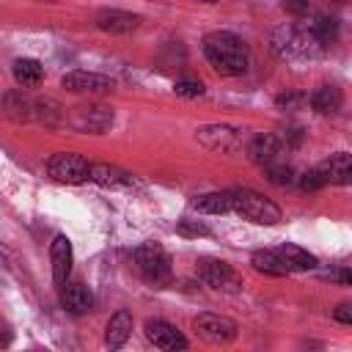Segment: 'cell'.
Returning a JSON list of instances; mask_svg holds the SVG:
<instances>
[{
  "label": "cell",
  "instance_id": "cell-1",
  "mask_svg": "<svg viewBox=\"0 0 352 352\" xmlns=\"http://www.w3.org/2000/svg\"><path fill=\"white\" fill-rule=\"evenodd\" d=\"M204 55L206 60L212 63V69L223 77H239L248 72V60H250V52H248V44L236 36V33H228V30H214L204 38Z\"/></svg>",
  "mask_w": 352,
  "mask_h": 352
},
{
  "label": "cell",
  "instance_id": "cell-2",
  "mask_svg": "<svg viewBox=\"0 0 352 352\" xmlns=\"http://www.w3.org/2000/svg\"><path fill=\"white\" fill-rule=\"evenodd\" d=\"M272 52L280 60H311L324 52V47L311 36L308 28H294V25H280L272 30Z\"/></svg>",
  "mask_w": 352,
  "mask_h": 352
},
{
  "label": "cell",
  "instance_id": "cell-3",
  "mask_svg": "<svg viewBox=\"0 0 352 352\" xmlns=\"http://www.w3.org/2000/svg\"><path fill=\"white\" fill-rule=\"evenodd\" d=\"M228 192H231V212L242 214L245 220L261 223V226H275V223H280V209H278L270 198L258 195L256 190L242 187V190H228Z\"/></svg>",
  "mask_w": 352,
  "mask_h": 352
},
{
  "label": "cell",
  "instance_id": "cell-4",
  "mask_svg": "<svg viewBox=\"0 0 352 352\" xmlns=\"http://www.w3.org/2000/svg\"><path fill=\"white\" fill-rule=\"evenodd\" d=\"M135 264H138L140 275H143L148 283H154V286H165V283L170 280V275H173V270H170V256H168V250H165L162 245H157V242H143V245L135 250Z\"/></svg>",
  "mask_w": 352,
  "mask_h": 352
},
{
  "label": "cell",
  "instance_id": "cell-5",
  "mask_svg": "<svg viewBox=\"0 0 352 352\" xmlns=\"http://www.w3.org/2000/svg\"><path fill=\"white\" fill-rule=\"evenodd\" d=\"M47 170L55 182H63V184H82L88 182V173H91V162L80 154H72V151H60L55 157H50L47 162Z\"/></svg>",
  "mask_w": 352,
  "mask_h": 352
},
{
  "label": "cell",
  "instance_id": "cell-6",
  "mask_svg": "<svg viewBox=\"0 0 352 352\" xmlns=\"http://www.w3.org/2000/svg\"><path fill=\"white\" fill-rule=\"evenodd\" d=\"M198 278L206 286H212L217 292H228V294L239 292V286H242V278L236 275V270L220 258H201L198 261Z\"/></svg>",
  "mask_w": 352,
  "mask_h": 352
},
{
  "label": "cell",
  "instance_id": "cell-7",
  "mask_svg": "<svg viewBox=\"0 0 352 352\" xmlns=\"http://www.w3.org/2000/svg\"><path fill=\"white\" fill-rule=\"evenodd\" d=\"M195 333L198 338H204L206 344H231L236 338V322L220 314H198L195 316Z\"/></svg>",
  "mask_w": 352,
  "mask_h": 352
},
{
  "label": "cell",
  "instance_id": "cell-8",
  "mask_svg": "<svg viewBox=\"0 0 352 352\" xmlns=\"http://www.w3.org/2000/svg\"><path fill=\"white\" fill-rule=\"evenodd\" d=\"M146 338L165 352H176V349H187V338L165 319H148L146 322Z\"/></svg>",
  "mask_w": 352,
  "mask_h": 352
},
{
  "label": "cell",
  "instance_id": "cell-9",
  "mask_svg": "<svg viewBox=\"0 0 352 352\" xmlns=\"http://www.w3.org/2000/svg\"><path fill=\"white\" fill-rule=\"evenodd\" d=\"M60 85L72 94H102V91L113 88V80L104 74H96V72H69V74H63Z\"/></svg>",
  "mask_w": 352,
  "mask_h": 352
},
{
  "label": "cell",
  "instance_id": "cell-10",
  "mask_svg": "<svg viewBox=\"0 0 352 352\" xmlns=\"http://www.w3.org/2000/svg\"><path fill=\"white\" fill-rule=\"evenodd\" d=\"M72 242L66 234H58L50 245V261H52V280L55 286H66L69 275H72Z\"/></svg>",
  "mask_w": 352,
  "mask_h": 352
},
{
  "label": "cell",
  "instance_id": "cell-11",
  "mask_svg": "<svg viewBox=\"0 0 352 352\" xmlns=\"http://www.w3.org/2000/svg\"><path fill=\"white\" fill-rule=\"evenodd\" d=\"M113 124V113L107 107H99V104H91V107H74L72 113V126L80 129V132H104L107 126Z\"/></svg>",
  "mask_w": 352,
  "mask_h": 352
},
{
  "label": "cell",
  "instance_id": "cell-12",
  "mask_svg": "<svg viewBox=\"0 0 352 352\" xmlns=\"http://www.w3.org/2000/svg\"><path fill=\"white\" fill-rule=\"evenodd\" d=\"M198 140H201L206 148L220 151V154L239 148V135H236V129H231V126H217V124L201 126V129H198Z\"/></svg>",
  "mask_w": 352,
  "mask_h": 352
},
{
  "label": "cell",
  "instance_id": "cell-13",
  "mask_svg": "<svg viewBox=\"0 0 352 352\" xmlns=\"http://www.w3.org/2000/svg\"><path fill=\"white\" fill-rule=\"evenodd\" d=\"M283 151V146H280V140H278V135H272V132H264V135H256L253 140H250V146H248V154H250V160L256 162V165H272V162H278V154Z\"/></svg>",
  "mask_w": 352,
  "mask_h": 352
},
{
  "label": "cell",
  "instance_id": "cell-14",
  "mask_svg": "<svg viewBox=\"0 0 352 352\" xmlns=\"http://www.w3.org/2000/svg\"><path fill=\"white\" fill-rule=\"evenodd\" d=\"M319 173L324 176V182L330 184H349L352 182V157L346 151H336L330 154L322 165H316Z\"/></svg>",
  "mask_w": 352,
  "mask_h": 352
},
{
  "label": "cell",
  "instance_id": "cell-15",
  "mask_svg": "<svg viewBox=\"0 0 352 352\" xmlns=\"http://www.w3.org/2000/svg\"><path fill=\"white\" fill-rule=\"evenodd\" d=\"M140 25V16L138 14H129V11H118V8H104L96 14V28L99 30H107V33H129Z\"/></svg>",
  "mask_w": 352,
  "mask_h": 352
},
{
  "label": "cell",
  "instance_id": "cell-16",
  "mask_svg": "<svg viewBox=\"0 0 352 352\" xmlns=\"http://www.w3.org/2000/svg\"><path fill=\"white\" fill-rule=\"evenodd\" d=\"M129 333H132V314H129V311H116V314L110 316L107 327H104V344H107L110 349H118V346L126 344Z\"/></svg>",
  "mask_w": 352,
  "mask_h": 352
},
{
  "label": "cell",
  "instance_id": "cell-17",
  "mask_svg": "<svg viewBox=\"0 0 352 352\" xmlns=\"http://www.w3.org/2000/svg\"><path fill=\"white\" fill-rule=\"evenodd\" d=\"M344 104V96L336 85H319L314 94H311V107L319 113V116H333L338 113Z\"/></svg>",
  "mask_w": 352,
  "mask_h": 352
},
{
  "label": "cell",
  "instance_id": "cell-18",
  "mask_svg": "<svg viewBox=\"0 0 352 352\" xmlns=\"http://www.w3.org/2000/svg\"><path fill=\"white\" fill-rule=\"evenodd\" d=\"M63 294H60V302L66 311L72 314H88L91 305H94V294L82 286V283H69V286H60Z\"/></svg>",
  "mask_w": 352,
  "mask_h": 352
},
{
  "label": "cell",
  "instance_id": "cell-19",
  "mask_svg": "<svg viewBox=\"0 0 352 352\" xmlns=\"http://www.w3.org/2000/svg\"><path fill=\"white\" fill-rule=\"evenodd\" d=\"M14 80L22 88H36L44 80V66L36 58H16L14 60Z\"/></svg>",
  "mask_w": 352,
  "mask_h": 352
},
{
  "label": "cell",
  "instance_id": "cell-20",
  "mask_svg": "<svg viewBox=\"0 0 352 352\" xmlns=\"http://www.w3.org/2000/svg\"><path fill=\"white\" fill-rule=\"evenodd\" d=\"M190 206L195 212H204V214H226L231 212V192L223 190V192H206V195H195L190 201Z\"/></svg>",
  "mask_w": 352,
  "mask_h": 352
},
{
  "label": "cell",
  "instance_id": "cell-21",
  "mask_svg": "<svg viewBox=\"0 0 352 352\" xmlns=\"http://www.w3.org/2000/svg\"><path fill=\"white\" fill-rule=\"evenodd\" d=\"M278 250V256L286 261V267H289V272H302V270H314L316 267V256L314 253H308V250H302L300 245H280V248H275Z\"/></svg>",
  "mask_w": 352,
  "mask_h": 352
},
{
  "label": "cell",
  "instance_id": "cell-22",
  "mask_svg": "<svg viewBox=\"0 0 352 352\" xmlns=\"http://www.w3.org/2000/svg\"><path fill=\"white\" fill-rule=\"evenodd\" d=\"M88 179L96 182V184H102V187H126V184L135 182L126 170H118V168H113V165H102V162H99V165H91Z\"/></svg>",
  "mask_w": 352,
  "mask_h": 352
},
{
  "label": "cell",
  "instance_id": "cell-23",
  "mask_svg": "<svg viewBox=\"0 0 352 352\" xmlns=\"http://www.w3.org/2000/svg\"><path fill=\"white\" fill-rule=\"evenodd\" d=\"M308 30H311V36H314L322 47H330V44H336V38H338V19L330 16V14H316V16L311 19Z\"/></svg>",
  "mask_w": 352,
  "mask_h": 352
},
{
  "label": "cell",
  "instance_id": "cell-24",
  "mask_svg": "<svg viewBox=\"0 0 352 352\" xmlns=\"http://www.w3.org/2000/svg\"><path fill=\"white\" fill-rule=\"evenodd\" d=\"M250 264H253V270H258V272H264V275H289V267H286V261L278 256V250H256L253 256H250Z\"/></svg>",
  "mask_w": 352,
  "mask_h": 352
},
{
  "label": "cell",
  "instance_id": "cell-25",
  "mask_svg": "<svg viewBox=\"0 0 352 352\" xmlns=\"http://www.w3.org/2000/svg\"><path fill=\"white\" fill-rule=\"evenodd\" d=\"M3 107H6V113H8L14 121H28V118L36 116V107H38V104H36L30 96H25V94L19 91V94H6Z\"/></svg>",
  "mask_w": 352,
  "mask_h": 352
},
{
  "label": "cell",
  "instance_id": "cell-26",
  "mask_svg": "<svg viewBox=\"0 0 352 352\" xmlns=\"http://www.w3.org/2000/svg\"><path fill=\"white\" fill-rule=\"evenodd\" d=\"M267 179H270L272 184H278V187H286V184L294 182V170H292L289 165L272 162V165H267Z\"/></svg>",
  "mask_w": 352,
  "mask_h": 352
},
{
  "label": "cell",
  "instance_id": "cell-27",
  "mask_svg": "<svg viewBox=\"0 0 352 352\" xmlns=\"http://www.w3.org/2000/svg\"><path fill=\"white\" fill-rule=\"evenodd\" d=\"M327 182H324V176L319 173V168H311V170H305L302 176H300V187L305 190V192H316V190H322Z\"/></svg>",
  "mask_w": 352,
  "mask_h": 352
},
{
  "label": "cell",
  "instance_id": "cell-28",
  "mask_svg": "<svg viewBox=\"0 0 352 352\" xmlns=\"http://www.w3.org/2000/svg\"><path fill=\"white\" fill-rule=\"evenodd\" d=\"M173 91H176L179 96L195 99V96H201V94H204V82H201V80H176Z\"/></svg>",
  "mask_w": 352,
  "mask_h": 352
},
{
  "label": "cell",
  "instance_id": "cell-29",
  "mask_svg": "<svg viewBox=\"0 0 352 352\" xmlns=\"http://www.w3.org/2000/svg\"><path fill=\"white\" fill-rule=\"evenodd\" d=\"M176 231L179 234H184V236H206L209 234V228L204 226V223H198V220H179V226H176Z\"/></svg>",
  "mask_w": 352,
  "mask_h": 352
},
{
  "label": "cell",
  "instance_id": "cell-30",
  "mask_svg": "<svg viewBox=\"0 0 352 352\" xmlns=\"http://www.w3.org/2000/svg\"><path fill=\"white\" fill-rule=\"evenodd\" d=\"M278 140H280V146H286V148H297V146L302 143V126H289V129H283V135H278Z\"/></svg>",
  "mask_w": 352,
  "mask_h": 352
},
{
  "label": "cell",
  "instance_id": "cell-31",
  "mask_svg": "<svg viewBox=\"0 0 352 352\" xmlns=\"http://www.w3.org/2000/svg\"><path fill=\"white\" fill-rule=\"evenodd\" d=\"M327 280H338L341 286H349L352 283V272L346 270V267H336V270H330V272H322Z\"/></svg>",
  "mask_w": 352,
  "mask_h": 352
},
{
  "label": "cell",
  "instance_id": "cell-32",
  "mask_svg": "<svg viewBox=\"0 0 352 352\" xmlns=\"http://www.w3.org/2000/svg\"><path fill=\"white\" fill-rule=\"evenodd\" d=\"M283 8H286L289 14H294V16H302V14L311 11L308 0H283Z\"/></svg>",
  "mask_w": 352,
  "mask_h": 352
},
{
  "label": "cell",
  "instance_id": "cell-33",
  "mask_svg": "<svg viewBox=\"0 0 352 352\" xmlns=\"http://www.w3.org/2000/svg\"><path fill=\"white\" fill-rule=\"evenodd\" d=\"M333 316H336L341 324H352V305H349V302H341V305L333 311Z\"/></svg>",
  "mask_w": 352,
  "mask_h": 352
},
{
  "label": "cell",
  "instance_id": "cell-34",
  "mask_svg": "<svg viewBox=\"0 0 352 352\" xmlns=\"http://www.w3.org/2000/svg\"><path fill=\"white\" fill-rule=\"evenodd\" d=\"M11 341V330H6V324L0 322V346H6Z\"/></svg>",
  "mask_w": 352,
  "mask_h": 352
},
{
  "label": "cell",
  "instance_id": "cell-35",
  "mask_svg": "<svg viewBox=\"0 0 352 352\" xmlns=\"http://www.w3.org/2000/svg\"><path fill=\"white\" fill-rule=\"evenodd\" d=\"M38 3H66V0H38Z\"/></svg>",
  "mask_w": 352,
  "mask_h": 352
},
{
  "label": "cell",
  "instance_id": "cell-36",
  "mask_svg": "<svg viewBox=\"0 0 352 352\" xmlns=\"http://www.w3.org/2000/svg\"><path fill=\"white\" fill-rule=\"evenodd\" d=\"M201 3H217V0H201Z\"/></svg>",
  "mask_w": 352,
  "mask_h": 352
},
{
  "label": "cell",
  "instance_id": "cell-37",
  "mask_svg": "<svg viewBox=\"0 0 352 352\" xmlns=\"http://www.w3.org/2000/svg\"><path fill=\"white\" fill-rule=\"evenodd\" d=\"M336 3H346V0H336Z\"/></svg>",
  "mask_w": 352,
  "mask_h": 352
}]
</instances>
